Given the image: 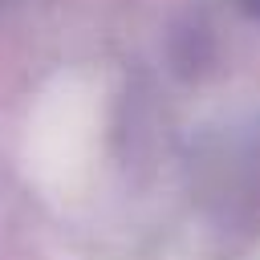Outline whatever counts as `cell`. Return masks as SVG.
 <instances>
[{
    "instance_id": "6da1fadb",
    "label": "cell",
    "mask_w": 260,
    "mask_h": 260,
    "mask_svg": "<svg viewBox=\"0 0 260 260\" xmlns=\"http://www.w3.org/2000/svg\"><path fill=\"white\" fill-rule=\"evenodd\" d=\"M98 130V102L93 89L77 77H61L32 110L28 126V162L41 187L69 191L93 154Z\"/></svg>"
}]
</instances>
